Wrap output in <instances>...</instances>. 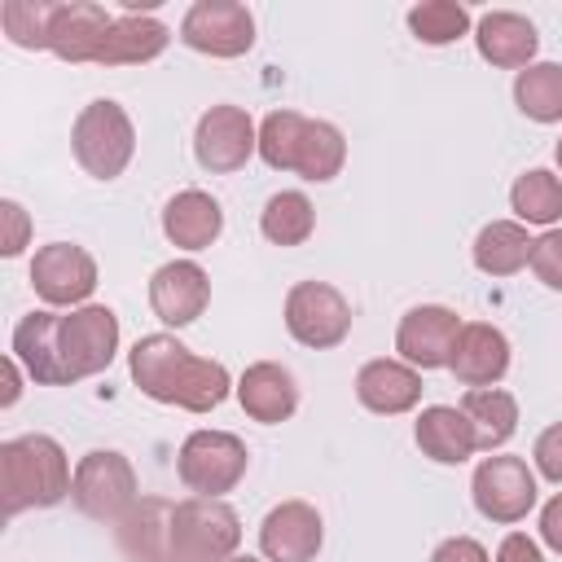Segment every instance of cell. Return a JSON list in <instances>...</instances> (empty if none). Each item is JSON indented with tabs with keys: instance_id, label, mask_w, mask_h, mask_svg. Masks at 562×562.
Wrapping results in <instances>:
<instances>
[{
	"instance_id": "obj_23",
	"label": "cell",
	"mask_w": 562,
	"mask_h": 562,
	"mask_svg": "<svg viewBox=\"0 0 562 562\" xmlns=\"http://www.w3.org/2000/svg\"><path fill=\"white\" fill-rule=\"evenodd\" d=\"M224 233V206L206 189H180L162 206V237L180 250H206Z\"/></svg>"
},
{
	"instance_id": "obj_13",
	"label": "cell",
	"mask_w": 562,
	"mask_h": 562,
	"mask_svg": "<svg viewBox=\"0 0 562 562\" xmlns=\"http://www.w3.org/2000/svg\"><path fill=\"white\" fill-rule=\"evenodd\" d=\"M31 290L48 307H83L97 290V259L75 241H48L31 259Z\"/></svg>"
},
{
	"instance_id": "obj_22",
	"label": "cell",
	"mask_w": 562,
	"mask_h": 562,
	"mask_svg": "<svg viewBox=\"0 0 562 562\" xmlns=\"http://www.w3.org/2000/svg\"><path fill=\"white\" fill-rule=\"evenodd\" d=\"M474 48L483 61H492L501 70H527L536 61L540 35H536L531 18H522L514 9H492L474 22Z\"/></svg>"
},
{
	"instance_id": "obj_15",
	"label": "cell",
	"mask_w": 562,
	"mask_h": 562,
	"mask_svg": "<svg viewBox=\"0 0 562 562\" xmlns=\"http://www.w3.org/2000/svg\"><path fill=\"white\" fill-rule=\"evenodd\" d=\"M325 544V522L307 501H281L259 522V553L268 562H312Z\"/></svg>"
},
{
	"instance_id": "obj_3",
	"label": "cell",
	"mask_w": 562,
	"mask_h": 562,
	"mask_svg": "<svg viewBox=\"0 0 562 562\" xmlns=\"http://www.w3.org/2000/svg\"><path fill=\"white\" fill-rule=\"evenodd\" d=\"M259 158L272 171H294L325 184L347 162V136L329 119H307L299 110H272L259 123Z\"/></svg>"
},
{
	"instance_id": "obj_38",
	"label": "cell",
	"mask_w": 562,
	"mask_h": 562,
	"mask_svg": "<svg viewBox=\"0 0 562 562\" xmlns=\"http://www.w3.org/2000/svg\"><path fill=\"white\" fill-rule=\"evenodd\" d=\"M492 562H544V549L540 540H531L527 531H509L501 544H496V558Z\"/></svg>"
},
{
	"instance_id": "obj_7",
	"label": "cell",
	"mask_w": 562,
	"mask_h": 562,
	"mask_svg": "<svg viewBox=\"0 0 562 562\" xmlns=\"http://www.w3.org/2000/svg\"><path fill=\"white\" fill-rule=\"evenodd\" d=\"M250 448L233 430H189L176 452V474L193 496H224L246 479Z\"/></svg>"
},
{
	"instance_id": "obj_24",
	"label": "cell",
	"mask_w": 562,
	"mask_h": 562,
	"mask_svg": "<svg viewBox=\"0 0 562 562\" xmlns=\"http://www.w3.org/2000/svg\"><path fill=\"white\" fill-rule=\"evenodd\" d=\"M413 439L439 465H461L479 452V435L461 413V404H426L413 422Z\"/></svg>"
},
{
	"instance_id": "obj_34",
	"label": "cell",
	"mask_w": 562,
	"mask_h": 562,
	"mask_svg": "<svg viewBox=\"0 0 562 562\" xmlns=\"http://www.w3.org/2000/svg\"><path fill=\"white\" fill-rule=\"evenodd\" d=\"M527 268L536 272V281H540L544 290H558V294H562V228H544V233L531 241Z\"/></svg>"
},
{
	"instance_id": "obj_10",
	"label": "cell",
	"mask_w": 562,
	"mask_h": 562,
	"mask_svg": "<svg viewBox=\"0 0 562 562\" xmlns=\"http://www.w3.org/2000/svg\"><path fill=\"white\" fill-rule=\"evenodd\" d=\"M57 347L70 382H83L119 356V316L105 303H83L57 316Z\"/></svg>"
},
{
	"instance_id": "obj_19",
	"label": "cell",
	"mask_w": 562,
	"mask_h": 562,
	"mask_svg": "<svg viewBox=\"0 0 562 562\" xmlns=\"http://www.w3.org/2000/svg\"><path fill=\"white\" fill-rule=\"evenodd\" d=\"M237 404L259 426H281L299 413V378L277 360H255L237 378Z\"/></svg>"
},
{
	"instance_id": "obj_8",
	"label": "cell",
	"mask_w": 562,
	"mask_h": 562,
	"mask_svg": "<svg viewBox=\"0 0 562 562\" xmlns=\"http://www.w3.org/2000/svg\"><path fill=\"white\" fill-rule=\"evenodd\" d=\"M470 496H474V509H479L487 522L514 527V522H522V518L536 509V496H540L536 470H531L522 457L487 452V457L474 465Z\"/></svg>"
},
{
	"instance_id": "obj_39",
	"label": "cell",
	"mask_w": 562,
	"mask_h": 562,
	"mask_svg": "<svg viewBox=\"0 0 562 562\" xmlns=\"http://www.w3.org/2000/svg\"><path fill=\"white\" fill-rule=\"evenodd\" d=\"M540 544L562 553V492H553L544 501V509H540Z\"/></svg>"
},
{
	"instance_id": "obj_30",
	"label": "cell",
	"mask_w": 562,
	"mask_h": 562,
	"mask_svg": "<svg viewBox=\"0 0 562 562\" xmlns=\"http://www.w3.org/2000/svg\"><path fill=\"white\" fill-rule=\"evenodd\" d=\"M259 233L272 246H303L316 233V206H312V198L299 193V189L272 193L263 202V211H259Z\"/></svg>"
},
{
	"instance_id": "obj_14",
	"label": "cell",
	"mask_w": 562,
	"mask_h": 562,
	"mask_svg": "<svg viewBox=\"0 0 562 562\" xmlns=\"http://www.w3.org/2000/svg\"><path fill=\"white\" fill-rule=\"evenodd\" d=\"M461 325L465 321L452 307H443V303H417L395 325V351L413 369H448Z\"/></svg>"
},
{
	"instance_id": "obj_32",
	"label": "cell",
	"mask_w": 562,
	"mask_h": 562,
	"mask_svg": "<svg viewBox=\"0 0 562 562\" xmlns=\"http://www.w3.org/2000/svg\"><path fill=\"white\" fill-rule=\"evenodd\" d=\"M408 31H413V40H422L430 48H443V44L470 35L474 31V18L457 0H422V4L408 9Z\"/></svg>"
},
{
	"instance_id": "obj_16",
	"label": "cell",
	"mask_w": 562,
	"mask_h": 562,
	"mask_svg": "<svg viewBox=\"0 0 562 562\" xmlns=\"http://www.w3.org/2000/svg\"><path fill=\"white\" fill-rule=\"evenodd\" d=\"M211 303V277L198 259H171L149 277V307L162 325L184 329Z\"/></svg>"
},
{
	"instance_id": "obj_18",
	"label": "cell",
	"mask_w": 562,
	"mask_h": 562,
	"mask_svg": "<svg viewBox=\"0 0 562 562\" xmlns=\"http://www.w3.org/2000/svg\"><path fill=\"white\" fill-rule=\"evenodd\" d=\"M57 316L61 312L53 307H35L13 325V338H9V356L26 369L35 386H70L61 347H57Z\"/></svg>"
},
{
	"instance_id": "obj_41",
	"label": "cell",
	"mask_w": 562,
	"mask_h": 562,
	"mask_svg": "<svg viewBox=\"0 0 562 562\" xmlns=\"http://www.w3.org/2000/svg\"><path fill=\"white\" fill-rule=\"evenodd\" d=\"M553 158H558V176H562V136H558V149H553Z\"/></svg>"
},
{
	"instance_id": "obj_1",
	"label": "cell",
	"mask_w": 562,
	"mask_h": 562,
	"mask_svg": "<svg viewBox=\"0 0 562 562\" xmlns=\"http://www.w3.org/2000/svg\"><path fill=\"white\" fill-rule=\"evenodd\" d=\"M127 373L140 395H149L154 404L184 408V413H211L237 391L233 373L220 360L198 356L176 334L136 338V347L127 351Z\"/></svg>"
},
{
	"instance_id": "obj_29",
	"label": "cell",
	"mask_w": 562,
	"mask_h": 562,
	"mask_svg": "<svg viewBox=\"0 0 562 562\" xmlns=\"http://www.w3.org/2000/svg\"><path fill=\"white\" fill-rule=\"evenodd\" d=\"M509 206L518 215V224H536V228H558L562 220V176L549 167H531L514 180L509 189Z\"/></svg>"
},
{
	"instance_id": "obj_27",
	"label": "cell",
	"mask_w": 562,
	"mask_h": 562,
	"mask_svg": "<svg viewBox=\"0 0 562 562\" xmlns=\"http://www.w3.org/2000/svg\"><path fill=\"white\" fill-rule=\"evenodd\" d=\"M531 241L536 237L527 233V224H518V220H492V224L479 228L470 255H474V268L479 272H487V277H514L518 268H527Z\"/></svg>"
},
{
	"instance_id": "obj_12",
	"label": "cell",
	"mask_w": 562,
	"mask_h": 562,
	"mask_svg": "<svg viewBox=\"0 0 562 562\" xmlns=\"http://www.w3.org/2000/svg\"><path fill=\"white\" fill-rule=\"evenodd\" d=\"M180 40L206 57H241L255 48V13L241 0H198L180 18Z\"/></svg>"
},
{
	"instance_id": "obj_42",
	"label": "cell",
	"mask_w": 562,
	"mask_h": 562,
	"mask_svg": "<svg viewBox=\"0 0 562 562\" xmlns=\"http://www.w3.org/2000/svg\"><path fill=\"white\" fill-rule=\"evenodd\" d=\"M228 562H259V558H250V553H233Z\"/></svg>"
},
{
	"instance_id": "obj_9",
	"label": "cell",
	"mask_w": 562,
	"mask_h": 562,
	"mask_svg": "<svg viewBox=\"0 0 562 562\" xmlns=\"http://www.w3.org/2000/svg\"><path fill=\"white\" fill-rule=\"evenodd\" d=\"M285 329L299 347L329 351L351 334V303L329 281H299L285 294Z\"/></svg>"
},
{
	"instance_id": "obj_21",
	"label": "cell",
	"mask_w": 562,
	"mask_h": 562,
	"mask_svg": "<svg viewBox=\"0 0 562 562\" xmlns=\"http://www.w3.org/2000/svg\"><path fill=\"white\" fill-rule=\"evenodd\" d=\"M509 338L492 321H465L452 347V378L461 386H496L509 373Z\"/></svg>"
},
{
	"instance_id": "obj_2",
	"label": "cell",
	"mask_w": 562,
	"mask_h": 562,
	"mask_svg": "<svg viewBox=\"0 0 562 562\" xmlns=\"http://www.w3.org/2000/svg\"><path fill=\"white\" fill-rule=\"evenodd\" d=\"M75 470L53 435H18L0 443V505L4 518L26 509H53L70 496Z\"/></svg>"
},
{
	"instance_id": "obj_33",
	"label": "cell",
	"mask_w": 562,
	"mask_h": 562,
	"mask_svg": "<svg viewBox=\"0 0 562 562\" xmlns=\"http://www.w3.org/2000/svg\"><path fill=\"white\" fill-rule=\"evenodd\" d=\"M57 0H4L0 4V26L9 44L18 48H44L48 44V22H53Z\"/></svg>"
},
{
	"instance_id": "obj_36",
	"label": "cell",
	"mask_w": 562,
	"mask_h": 562,
	"mask_svg": "<svg viewBox=\"0 0 562 562\" xmlns=\"http://www.w3.org/2000/svg\"><path fill=\"white\" fill-rule=\"evenodd\" d=\"M531 461H536V474H540V479H549V483L562 487V422H553V426H544V430L536 435Z\"/></svg>"
},
{
	"instance_id": "obj_17",
	"label": "cell",
	"mask_w": 562,
	"mask_h": 562,
	"mask_svg": "<svg viewBox=\"0 0 562 562\" xmlns=\"http://www.w3.org/2000/svg\"><path fill=\"white\" fill-rule=\"evenodd\" d=\"M114 26V13H105V4H92V0H61L53 9V22H48V53L70 61V66H83L101 57L105 48V35Z\"/></svg>"
},
{
	"instance_id": "obj_11",
	"label": "cell",
	"mask_w": 562,
	"mask_h": 562,
	"mask_svg": "<svg viewBox=\"0 0 562 562\" xmlns=\"http://www.w3.org/2000/svg\"><path fill=\"white\" fill-rule=\"evenodd\" d=\"M259 154V127L255 119L241 110V105H211L198 127H193V158L202 171L211 176H228V171H241L250 158Z\"/></svg>"
},
{
	"instance_id": "obj_6",
	"label": "cell",
	"mask_w": 562,
	"mask_h": 562,
	"mask_svg": "<svg viewBox=\"0 0 562 562\" xmlns=\"http://www.w3.org/2000/svg\"><path fill=\"white\" fill-rule=\"evenodd\" d=\"M70 501L79 505V514L119 527L140 505V483H136L132 461L119 448H92V452H83L79 465H75Z\"/></svg>"
},
{
	"instance_id": "obj_31",
	"label": "cell",
	"mask_w": 562,
	"mask_h": 562,
	"mask_svg": "<svg viewBox=\"0 0 562 562\" xmlns=\"http://www.w3.org/2000/svg\"><path fill=\"white\" fill-rule=\"evenodd\" d=\"M514 105L531 123H562V61H531L514 75Z\"/></svg>"
},
{
	"instance_id": "obj_4",
	"label": "cell",
	"mask_w": 562,
	"mask_h": 562,
	"mask_svg": "<svg viewBox=\"0 0 562 562\" xmlns=\"http://www.w3.org/2000/svg\"><path fill=\"white\" fill-rule=\"evenodd\" d=\"M70 149H75V162L92 176V180H119L136 154V127H132V114L110 101V97H97L88 101L79 114H75V127H70Z\"/></svg>"
},
{
	"instance_id": "obj_40",
	"label": "cell",
	"mask_w": 562,
	"mask_h": 562,
	"mask_svg": "<svg viewBox=\"0 0 562 562\" xmlns=\"http://www.w3.org/2000/svg\"><path fill=\"white\" fill-rule=\"evenodd\" d=\"M4 395H0V408H13L18 404V395H22V364L13 360V356H4Z\"/></svg>"
},
{
	"instance_id": "obj_20",
	"label": "cell",
	"mask_w": 562,
	"mask_h": 562,
	"mask_svg": "<svg viewBox=\"0 0 562 562\" xmlns=\"http://www.w3.org/2000/svg\"><path fill=\"white\" fill-rule=\"evenodd\" d=\"M422 369L404 364V360H391V356H378V360H364L360 373H356V400L378 413V417H400V413H413L422 404Z\"/></svg>"
},
{
	"instance_id": "obj_5",
	"label": "cell",
	"mask_w": 562,
	"mask_h": 562,
	"mask_svg": "<svg viewBox=\"0 0 562 562\" xmlns=\"http://www.w3.org/2000/svg\"><path fill=\"white\" fill-rule=\"evenodd\" d=\"M241 544V518L224 496H184L171 505V562H228Z\"/></svg>"
},
{
	"instance_id": "obj_37",
	"label": "cell",
	"mask_w": 562,
	"mask_h": 562,
	"mask_svg": "<svg viewBox=\"0 0 562 562\" xmlns=\"http://www.w3.org/2000/svg\"><path fill=\"white\" fill-rule=\"evenodd\" d=\"M430 562H492V558L474 536H448V540L435 544Z\"/></svg>"
},
{
	"instance_id": "obj_26",
	"label": "cell",
	"mask_w": 562,
	"mask_h": 562,
	"mask_svg": "<svg viewBox=\"0 0 562 562\" xmlns=\"http://www.w3.org/2000/svg\"><path fill=\"white\" fill-rule=\"evenodd\" d=\"M461 413L479 435V452H501L518 430V400L505 386H470L461 395Z\"/></svg>"
},
{
	"instance_id": "obj_35",
	"label": "cell",
	"mask_w": 562,
	"mask_h": 562,
	"mask_svg": "<svg viewBox=\"0 0 562 562\" xmlns=\"http://www.w3.org/2000/svg\"><path fill=\"white\" fill-rule=\"evenodd\" d=\"M0 224H4V237H0V255L4 259H18L26 246H31V215L18 198H4L0 202Z\"/></svg>"
},
{
	"instance_id": "obj_28",
	"label": "cell",
	"mask_w": 562,
	"mask_h": 562,
	"mask_svg": "<svg viewBox=\"0 0 562 562\" xmlns=\"http://www.w3.org/2000/svg\"><path fill=\"white\" fill-rule=\"evenodd\" d=\"M119 536L136 562H171V501H140L119 522Z\"/></svg>"
},
{
	"instance_id": "obj_25",
	"label": "cell",
	"mask_w": 562,
	"mask_h": 562,
	"mask_svg": "<svg viewBox=\"0 0 562 562\" xmlns=\"http://www.w3.org/2000/svg\"><path fill=\"white\" fill-rule=\"evenodd\" d=\"M167 44H171V26L162 18H154V13H123V18H114L97 66H145V61L162 57Z\"/></svg>"
}]
</instances>
